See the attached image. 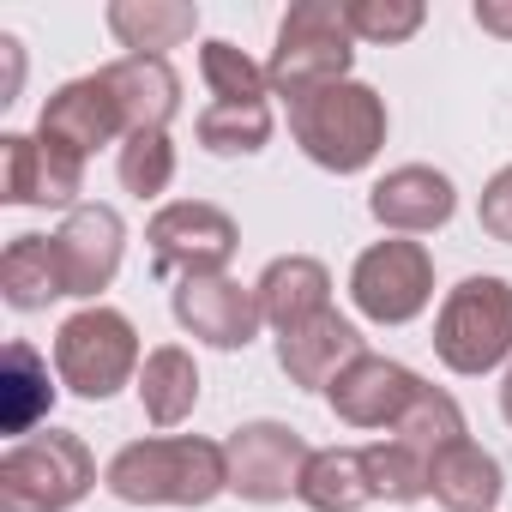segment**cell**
I'll list each match as a JSON object with an SVG mask.
<instances>
[{"label": "cell", "mask_w": 512, "mask_h": 512, "mask_svg": "<svg viewBox=\"0 0 512 512\" xmlns=\"http://www.w3.org/2000/svg\"><path fill=\"white\" fill-rule=\"evenodd\" d=\"M103 488L127 506H211L217 494H229V452L205 434L127 440L109 458Z\"/></svg>", "instance_id": "cell-1"}, {"label": "cell", "mask_w": 512, "mask_h": 512, "mask_svg": "<svg viewBox=\"0 0 512 512\" xmlns=\"http://www.w3.org/2000/svg\"><path fill=\"white\" fill-rule=\"evenodd\" d=\"M290 133L308 151V163L332 175H362L386 151V97L362 79L320 85L290 103Z\"/></svg>", "instance_id": "cell-2"}, {"label": "cell", "mask_w": 512, "mask_h": 512, "mask_svg": "<svg viewBox=\"0 0 512 512\" xmlns=\"http://www.w3.org/2000/svg\"><path fill=\"white\" fill-rule=\"evenodd\" d=\"M97 488V458L79 434L49 428L0 452V512H73Z\"/></svg>", "instance_id": "cell-3"}, {"label": "cell", "mask_w": 512, "mask_h": 512, "mask_svg": "<svg viewBox=\"0 0 512 512\" xmlns=\"http://www.w3.org/2000/svg\"><path fill=\"white\" fill-rule=\"evenodd\" d=\"M434 356L464 380L512 362V284L494 272L452 284L434 314Z\"/></svg>", "instance_id": "cell-4"}, {"label": "cell", "mask_w": 512, "mask_h": 512, "mask_svg": "<svg viewBox=\"0 0 512 512\" xmlns=\"http://www.w3.org/2000/svg\"><path fill=\"white\" fill-rule=\"evenodd\" d=\"M356 67V31L344 19V0H296L278 25V49L266 61V79L278 97H308L320 85L350 79Z\"/></svg>", "instance_id": "cell-5"}, {"label": "cell", "mask_w": 512, "mask_h": 512, "mask_svg": "<svg viewBox=\"0 0 512 512\" xmlns=\"http://www.w3.org/2000/svg\"><path fill=\"white\" fill-rule=\"evenodd\" d=\"M139 368H145V356H139V326H133L121 308L91 302V308H79V314L61 320V332H55V374H61L67 392L103 404V398H115L127 380H139Z\"/></svg>", "instance_id": "cell-6"}, {"label": "cell", "mask_w": 512, "mask_h": 512, "mask_svg": "<svg viewBox=\"0 0 512 512\" xmlns=\"http://www.w3.org/2000/svg\"><path fill=\"white\" fill-rule=\"evenodd\" d=\"M350 302L374 326H410L434 302V253L410 235H386L362 247L350 266Z\"/></svg>", "instance_id": "cell-7"}, {"label": "cell", "mask_w": 512, "mask_h": 512, "mask_svg": "<svg viewBox=\"0 0 512 512\" xmlns=\"http://www.w3.org/2000/svg\"><path fill=\"white\" fill-rule=\"evenodd\" d=\"M145 241H151L157 278H199V272H223L235 260L241 229L211 199H175L145 223Z\"/></svg>", "instance_id": "cell-8"}, {"label": "cell", "mask_w": 512, "mask_h": 512, "mask_svg": "<svg viewBox=\"0 0 512 512\" xmlns=\"http://www.w3.org/2000/svg\"><path fill=\"white\" fill-rule=\"evenodd\" d=\"M223 452H229V494L253 506H278L302 494V470L314 458V446L290 422H241L223 440Z\"/></svg>", "instance_id": "cell-9"}, {"label": "cell", "mask_w": 512, "mask_h": 512, "mask_svg": "<svg viewBox=\"0 0 512 512\" xmlns=\"http://www.w3.org/2000/svg\"><path fill=\"white\" fill-rule=\"evenodd\" d=\"M169 308H175V326L211 350H247L260 338L266 314H260V296L253 284L229 278V272H199V278H175L169 290Z\"/></svg>", "instance_id": "cell-10"}, {"label": "cell", "mask_w": 512, "mask_h": 512, "mask_svg": "<svg viewBox=\"0 0 512 512\" xmlns=\"http://www.w3.org/2000/svg\"><path fill=\"white\" fill-rule=\"evenodd\" d=\"M85 193V157L37 139V133H7L0 139V199L7 205H43V211H73Z\"/></svg>", "instance_id": "cell-11"}, {"label": "cell", "mask_w": 512, "mask_h": 512, "mask_svg": "<svg viewBox=\"0 0 512 512\" xmlns=\"http://www.w3.org/2000/svg\"><path fill=\"white\" fill-rule=\"evenodd\" d=\"M61 247V272H67V296H79L85 308L115 284L121 253H127V223L115 205H73L67 223L55 229Z\"/></svg>", "instance_id": "cell-12"}, {"label": "cell", "mask_w": 512, "mask_h": 512, "mask_svg": "<svg viewBox=\"0 0 512 512\" xmlns=\"http://www.w3.org/2000/svg\"><path fill=\"white\" fill-rule=\"evenodd\" d=\"M416 392H422V374H410V368L392 362V356L362 350V356L326 386V404H332V416L350 422V428H398V416L416 404Z\"/></svg>", "instance_id": "cell-13"}, {"label": "cell", "mask_w": 512, "mask_h": 512, "mask_svg": "<svg viewBox=\"0 0 512 512\" xmlns=\"http://www.w3.org/2000/svg\"><path fill=\"white\" fill-rule=\"evenodd\" d=\"M368 211H374V223L392 229V235H434V229L452 223L458 187H452V175H440L434 163H398V169H386V175L374 181Z\"/></svg>", "instance_id": "cell-14"}, {"label": "cell", "mask_w": 512, "mask_h": 512, "mask_svg": "<svg viewBox=\"0 0 512 512\" xmlns=\"http://www.w3.org/2000/svg\"><path fill=\"white\" fill-rule=\"evenodd\" d=\"M121 133H127V121H121V109H115L103 73L67 79L61 91H49V103H43V115H37V139L61 145V151H73V157H91V151L115 145Z\"/></svg>", "instance_id": "cell-15"}, {"label": "cell", "mask_w": 512, "mask_h": 512, "mask_svg": "<svg viewBox=\"0 0 512 512\" xmlns=\"http://www.w3.org/2000/svg\"><path fill=\"white\" fill-rule=\"evenodd\" d=\"M127 133H169L175 109H181V79L163 55H121L109 67H97Z\"/></svg>", "instance_id": "cell-16"}, {"label": "cell", "mask_w": 512, "mask_h": 512, "mask_svg": "<svg viewBox=\"0 0 512 512\" xmlns=\"http://www.w3.org/2000/svg\"><path fill=\"white\" fill-rule=\"evenodd\" d=\"M253 296H260V314L272 332H296V326L332 314V272L314 253H278L260 272V284H253Z\"/></svg>", "instance_id": "cell-17"}, {"label": "cell", "mask_w": 512, "mask_h": 512, "mask_svg": "<svg viewBox=\"0 0 512 512\" xmlns=\"http://www.w3.org/2000/svg\"><path fill=\"white\" fill-rule=\"evenodd\" d=\"M362 350L368 344L344 314H320L296 332H278V368L290 374V386H308V392H326Z\"/></svg>", "instance_id": "cell-18"}, {"label": "cell", "mask_w": 512, "mask_h": 512, "mask_svg": "<svg viewBox=\"0 0 512 512\" xmlns=\"http://www.w3.org/2000/svg\"><path fill=\"white\" fill-rule=\"evenodd\" d=\"M428 494L446 506V512H494L500 494H506V470L494 452H482L476 440H458L446 446L434 464H428Z\"/></svg>", "instance_id": "cell-19"}, {"label": "cell", "mask_w": 512, "mask_h": 512, "mask_svg": "<svg viewBox=\"0 0 512 512\" xmlns=\"http://www.w3.org/2000/svg\"><path fill=\"white\" fill-rule=\"evenodd\" d=\"M0 296L19 314H43L49 302L67 296V272H61V247L55 235H13L0 253Z\"/></svg>", "instance_id": "cell-20"}, {"label": "cell", "mask_w": 512, "mask_h": 512, "mask_svg": "<svg viewBox=\"0 0 512 512\" xmlns=\"http://www.w3.org/2000/svg\"><path fill=\"white\" fill-rule=\"evenodd\" d=\"M103 19L121 49L163 55V61H169V49H181L199 31V7H187V0H115Z\"/></svg>", "instance_id": "cell-21"}, {"label": "cell", "mask_w": 512, "mask_h": 512, "mask_svg": "<svg viewBox=\"0 0 512 512\" xmlns=\"http://www.w3.org/2000/svg\"><path fill=\"white\" fill-rule=\"evenodd\" d=\"M139 404L151 416V428H181L199 404V368L181 344H157L145 350V368H139Z\"/></svg>", "instance_id": "cell-22"}, {"label": "cell", "mask_w": 512, "mask_h": 512, "mask_svg": "<svg viewBox=\"0 0 512 512\" xmlns=\"http://www.w3.org/2000/svg\"><path fill=\"white\" fill-rule=\"evenodd\" d=\"M302 506L314 512H362L374 500V482H368V458L362 446H320L302 470Z\"/></svg>", "instance_id": "cell-23"}, {"label": "cell", "mask_w": 512, "mask_h": 512, "mask_svg": "<svg viewBox=\"0 0 512 512\" xmlns=\"http://www.w3.org/2000/svg\"><path fill=\"white\" fill-rule=\"evenodd\" d=\"M55 410V386H49V362L13 338L7 344V374H0V416H7V434L31 440V428Z\"/></svg>", "instance_id": "cell-24"}, {"label": "cell", "mask_w": 512, "mask_h": 512, "mask_svg": "<svg viewBox=\"0 0 512 512\" xmlns=\"http://www.w3.org/2000/svg\"><path fill=\"white\" fill-rule=\"evenodd\" d=\"M386 440H398V446H410V452H422V458L434 464L446 446H458V440H470V434H464V410H458V398H452L446 386H428V380H422L416 404L398 416V428H392Z\"/></svg>", "instance_id": "cell-25"}, {"label": "cell", "mask_w": 512, "mask_h": 512, "mask_svg": "<svg viewBox=\"0 0 512 512\" xmlns=\"http://www.w3.org/2000/svg\"><path fill=\"white\" fill-rule=\"evenodd\" d=\"M193 133L211 157H253L272 139V103H211Z\"/></svg>", "instance_id": "cell-26"}, {"label": "cell", "mask_w": 512, "mask_h": 512, "mask_svg": "<svg viewBox=\"0 0 512 512\" xmlns=\"http://www.w3.org/2000/svg\"><path fill=\"white\" fill-rule=\"evenodd\" d=\"M199 73H205V85H211L217 103H266V91H272L266 67L253 61L247 49L223 43V37H211V43L199 49Z\"/></svg>", "instance_id": "cell-27"}, {"label": "cell", "mask_w": 512, "mask_h": 512, "mask_svg": "<svg viewBox=\"0 0 512 512\" xmlns=\"http://www.w3.org/2000/svg\"><path fill=\"white\" fill-rule=\"evenodd\" d=\"M115 175H121V187L133 199L169 193V181H175V139L169 133H127L121 157H115Z\"/></svg>", "instance_id": "cell-28"}, {"label": "cell", "mask_w": 512, "mask_h": 512, "mask_svg": "<svg viewBox=\"0 0 512 512\" xmlns=\"http://www.w3.org/2000/svg\"><path fill=\"white\" fill-rule=\"evenodd\" d=\"M368 458V482H374V500H392V506H410V500H428V458L398 446V440H374L362 446Z\"/></svg>", "instance_id": "cell-29"}, {"label": "cell", "mask_w": 512, "mask_h": 512, "mask_svg": "<svg viewBox=\"0 0 512 512\" xmlns=\"http://www.w3.org/2000/svg\"><path fill=\"white\" fill-rule=\"evenodd\" d=\"M344 19L356 31V43H410L428 25L422 0H344Z\"/></svg>", "instance_id": "cell-30"}, {"label": "cell", "mask_w": 512, "mask_h": 512, "mask_svg": "<svg viewBox=\"0 0 512 512\" xmlns=\"http://www.w3.org/2000/svg\"><path fill=\"white\" fill-rule=\"evenodd\" d=\"M476 223H482L488 241L512 247V163L488 175V187H482V199H476Z\"/></svg>", "instance_id": "cell-31"}, {"label": "cell", "mask_w": 512, "mask_h": 512, "mask_svg": "<svg viewBox=\"0 0 512 512\" xmlns=\"http://www.w3.org/2000/svg\"><path fill=\"white\" fill-rule=\"evenodd\" d=\"M470 19H476L488 37L512 43V0H476V7H470Z\"/></svg>", "instance_id": "cell-32"}, {"label": "cell", "mask_w": 512, "mask_h": 512, "mask_svg": "<svg viewBox=\"0 0 512 512\" xmlns=\"http://www.w3.org/2000/svg\"><path fill=\"white\" fill-rule=\"evenodd\" d=\"M0 55H7V85H0V103H13L19 85H25V43L13 31H0Z\"/></svg>", "instance_id": "cell-33"}, {"label": "cell", "mask_w": 512, "mask_h": 512, "mask_svg": "<svg viewBox=\"0 0 512 512\" xmlns=\"http://www.w3.org/2000/svg\"><path fill=\"white\" fill-rule=\"evenodd\" d=\"M500 416H506V428H512V362H506V374H500Z\"/></svg>", "instance_id": "cell-34"}]
</instances>
